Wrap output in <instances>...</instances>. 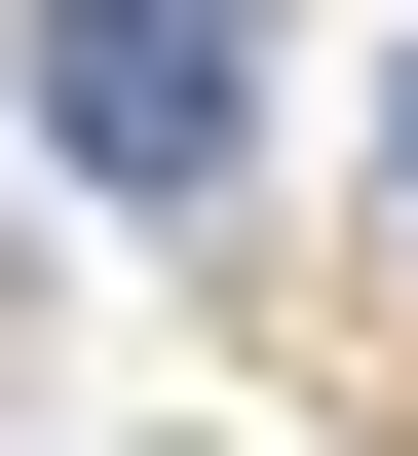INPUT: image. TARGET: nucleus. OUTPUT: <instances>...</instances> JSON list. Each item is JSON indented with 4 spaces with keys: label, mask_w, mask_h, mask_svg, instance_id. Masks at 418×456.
Instances as JSON below:
<instances>
[{
    "label": "nucleus",
    "mask_w": 418,
    "mask_h": 456,
    "mask_svg": "<svg viewBox=\"0 0 418 456\" xmlns=\"http://www.w3.org/2000/svg\"><path fill=\"white\" fill-rule=\"evenodd\" d=\"M381 152H418V77H381Z\"/></svg>",
    "instance_id": "2"
},
{
    "label": "nucleus",
    "mask_w": 418,
    "mask_h": 456,
    "mask_svg": "<svg viewBox=\"0 0 418 456\" xmlns=\"http://www.w3.org/2000/svg\"><path fill=\"white\" fill-rule=\"evenodd\" d=\"M38 152L77 191H228L266 152V0H38Z\"/></svg>",
    "instance_id": "1"
}]
</instances>
